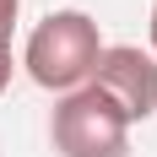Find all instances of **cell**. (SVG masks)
<instances>
[{"label": "cell", "instance_id": "cell-1", "mask_svg": "<svg viewBox=\"0 0 157 157\" xmlns=\"http://www.w3.org/2000/svg\"><path fill=\"white\" fill-rule=\"evenodd\" d=\"M98 54H103V38H98V22L87 11H54L33 27L27 49H22V65L27 76L44 87V92H76L87 87L98 71Z\"/></svg>", "mask_w": 157, "mask_h": 157}, {"label": "cell", "instance_id": "cell-2", "mask_svg": "<svg viewBox=\"0 0 157 157\" xmlns=\"http://www.w3.org/2000/svg\"><path fill=\"white\" fill-rule=\"evenodd\" d=\"M49 130H54V152L60 157H125L130 152V119L92 81L54 103V125Z\"/></svg>", "mask_w": 157, "mask_h": 157}, {"label": "cell", "instance_id": "cell-3", "mask_svg": "<svg viewBox=\"0 0 157 157\" xmlns=\"http://www.w3.org/2000/svg\"><path fill=\"white\" fill-rule=\"evenodd\" d=\"M92 87L125 114L130 125L157 114V60L141 54L136 44L103 49V54H98V71H92Z\"/></svg>", "mask_w": 157, "mask_h": 157}, {"label": "cell", "instance_id": "cell-4", "mask_svg": "<svg viewBox=\"0 0 157 157\" xmlns=\"http://www.w3.org/2000/svg\"><path fill=\"white\" fill-rule=\"evenodd\" d=\"M11 87V33H0V92Z\"/></svg>", "mask_w": 157, "mask_h": 157}, {"label": "cell", "instance_id": "cell-5", "mask_svg": "<svg viewBox=\"0 0 157 157\" xmlns=\"http://www.w3.org/2000/svg\"><path fill=\"white\" fill-rule=\"evenodd\" d=\"M16 6H22V0H0V33H11V22H16Z\"/></svg>", "mask_w": 157, "mask_h": 157}, {"label": "cell", "instance_id": "cell-6", "mask_svg": "<svg viewBox=\"0 0 157 157\" xmlns=\"http://www.w3.org/2000/svg\"><path fill=\"white\" fill-rule=\"evenodd\" d=\"M152 49H157V6H152Z\"/></svg>", "mask_w": 157, "mask_h": 157}]
</instances>
